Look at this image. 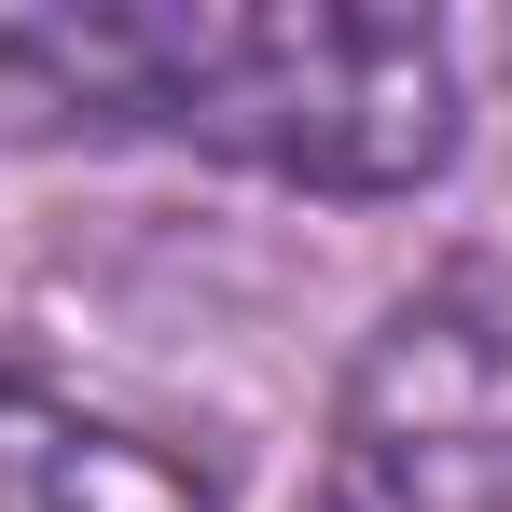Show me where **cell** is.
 I'll return each mask as SVG.
<instances>
[{"label": "cell", "mask_w": 512, "mask_h": 512, "mask_svg": "<svg viewBox=\"0 0 512 512\" xmlns=\"http://www.w3.org/2000/svg\"><path fill=\"white\" fill-rule=\"evenodd\" d=\"M0 111L153 125L305 194H416L457 153V56L374 0H139L0 14Z\"/></svg>", "instance_id": "6da1fadb"}, {"label": "cell", "mask_w": 512, "mask_h": 512, "mask_svg": "<svg viewBox=\"0 0 512 512\" xmlns=\"http://www.w3.org/2000/svg\"><path fill=\"white\" fill-rule=\"evenodd\" d=\"M333 512H512V277L416 291L346 374Z\"/></svg>", "instance_id": "7a4b0ae2"}, {"label": "cell", "mask_w": 512, "mask_h": 512, "mask_svg": "<svg viewBox=\"0 0 512 512\" xmlns=\"http://www.w3.org/2000/svg\"><path fill=\"white\" fill-rule=\"evenodd\" d=\"M0 512H208V471L56 388H0Z\"/></svg>", "instance_id": "3957f363"}]
</instances>
